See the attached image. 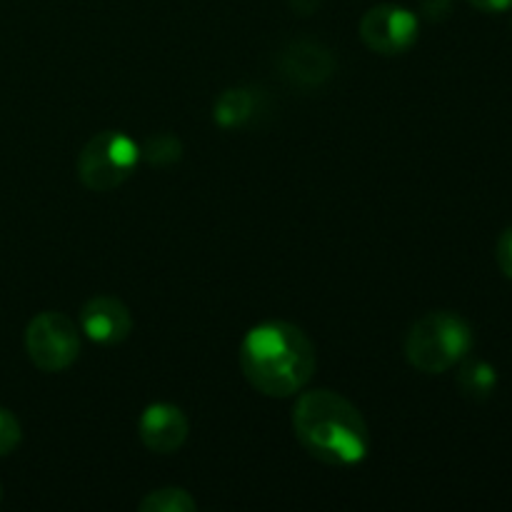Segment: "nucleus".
I'll return each instance as SVG.
<instances>
[{
    "instance_id": "f3484780",
    "label": "nucleus",
    "mask_w": 512,
    "mask_h": 512,
    "mask_svg": "<svg viewBox=\"0 0 512 512\" xmlns=\"http://www.w3.org/2000/svg\"><path fill=\"white\" fill-rule=\"evenodd\" d=\"M480 13H505L512 8V0H468Z\"/></svg>"
},
{
    "instance_id": "2eb2a0df",
    "label": "nucleus",
    "mask_w": 512,
    "mask_h": 512,
    "mask_svg": "<svg viewBox=\"0 0 512 512\" xmlns=\"http://www.w3.org/2000/svg\"><path fill=\"white\" fill-rule=\"evenodd\" d=\"M495 258H498L500 270H503L505 278L512 280V225L503 230L498 240V248H495Z\"/></svg>"
},
{
    "instance_id": "a211bd4d",
    "label": "nucleus",
    "mask_w": 512,
    "mask_h": 512,
    "mask_svg": "<svg viewBox=\"0 0 512 512\" xmlns=\"http://www.w3.org/2000/svg\"><path fill=\"white\" fill-rule=\"evenodd\" d=\"M0 498H3V493H0Z\"/></svg>"
},
{
    "instance_id": "4468645a",
    "label": "nucleus",
    "mask_w": 512,
    "mask_h": 512,
    "mask_svg": "<svg viewBox=\"0 0 512 512\" xmlns=\"http://www.w3.org/2000/svg\"><path fill=\"white\" fill-rule=\"evenodd\" d=\"M20 438H23V433H20L18 418L10 410L0 408V458L13 453L20 445Z\"/></svg>"
},
{
    "instance_id": "7ed1b4c3",
    "label": "nucleus",
    "mask_w": 512,
    "mask_h": 512,
    "mask_svg": "<svg viewBox=\"0 0 512 512\" xmlns=\"http://www.w3.org/2000/svg\"><path fill=\"white\" fill-rule=\"evenodd\" d=\"M473 348V328L450 310H435L415 320L405 338V355L415 370L440 375L468 358Z\"/></svg>"
},
{
    "instance_id": "f257e3e1",
    "label": "nucleus",
    "mask_w": 512,
    "mask_h": 512,
    "mask_svg": "<svg viewBox=\"0 0 512 512\" xmlns=\"http://www.w3.org/2000/svg\"><path fill=\"white\" fill-rule=\"evenodd\" d=\"M318 365L315 345L298 325L285 320L260 323L240 345V368L255 390L290 398L310 383Z\"/></svg>"
},
{
    "instance_id": "39448f33",
    "label": "nucleus",
    "mask_w": 512,
    "mask_h": 512,
    "mask_svg": "<svg viewBox=\"0 0 512 512\" xmlns=\"http://www.w3.org/2000/svg\"><path fill=\"white\" fill-rule=\"evenodd\" d=\"M25 350L35 368L43 373H60L78 360L80 335L73 320L63 313L35 315L25 330Z\"/></svg>"
},
{
    "instance_id": "20e7f679",
    "label": "nucleus",
    "mask_w": 512,
    "mask_h": 512,
    "mask_svg": "<svg viewBox=\"0 0 512 512\" xmlns=\"http://www.w3.org/2000/svg\"><path fill=\"white\" fill-rule=\"evenodd\" d=\"M140 148L120 130H103L85 143L78 155V175L95 193H108L123 185L135 173Z\"/></svg>"
},
{
    "instance_id": "423d86ee",
    "label": "nucleus",
    "mask_w": 512,
    "mask_h": 512,
    "mask_svg": "<svg viewBox=\"0 0 512 512\" xmlns=\"http://www.w3.org/2000/svg\"><path fill=\"white\" fill-rule=\"evenodd\" d=\"M418 15L403 5L383 3L370 8L360 20V38L373 53L400 55L418 40Z\"/></svg>"
},
{
    "instance_id": "ddd939ff",
    "label": "nucleus",
    "mask_w": 512,
    "mask_h": 512,
    "mask_svg": "<svg viewBox=\"0 0 512 512\" xmlns=\"http://www.w3.org/2000/svg\"><path fill=\"white\" fill-rule=\"evenodd\" d=\"M180 153H183V145H180V140L175 138V135H155V138L148 140V145H145V150L140 155H143L145 160H148L150 165H173L175 160H180Z\"/></svg>"
},
{
    "instance_id": "9b49d317",
    "label": "nucleus",
    "mask_w": 512,
    "mask_h": 512,
    "mask_svg": "<svg viewBox=\"0 0 512 512\" xmlns=\"http://www.w3.org/2000/svg\"><path fill=\"white\" fill-rule=\"evenodd\" d=\"M458 388L470 400H488L498 388V370L488 360H468L458 373Z\"/></svg>"
},
{
    "instance_id": "f8f14e48",
    "label": "nucleus",
    "mask_w": 512,
    "mask_h": 512,
    "mask_svg": "<svg viewBox=\"0 0 512 512\" xmlns=\"http://www.w3.org/2000/svg\"><path fill=\"white\" fill-rule=\"evenodd\" d=\"M138 508L143 512H193L198 503L183 488H163L145 495Z\"/></svg>"
},
{
    "instance_id": "0eeeda50",
    "label": "nucleus",
    "mask_w": 512,
    "mask_h": 512,
    "mask_svg": "<svg viewBox=\"0 0 512 512\" xmlns=\"http://www.w3.org/2000/svg\"><path fill=\"white\" fill-rule=\"evenodd\" d=\"M188 430L190 425L185 413L178 405L170 403H155L150 408H145L138 423V433L143 445L158 455L178 453L185 440H188Z\"/></svg>"
},
{
    "instance_id": "6e6552de",
    "label": "nucleus",
    "mask_w": 512,
    "mask_h": 512,
    "mask_svg": "<svg viewBox=\"0 0 512 512\" xmlns=\"http://www.w3.org/2000/svg\"><path fill=\"white\" fill-rule=\"evenodd\" d=\"M80 325L90 340L100 345H118L133 330V315L123 300L113 295H95L80 310Z\"/></svg>"
},
{
    "instance_id": "f03ea898",
    "label": "nucleus",
    "mask_w": 512,
    "mask_h": 512,
    "mask_svg": "<svg viewBox=\"0 0 512 512\" xmlns=\"http://www.w3.org/2000/svg\"><path fill=\"white\" fill-rule=\"evenodd\" d=\"M293 430L305 450L325 465L363 463L370 433L360 410L333 390H308L295 400Z\"/></svg>"
},
{
    "instance_id": "dca6fc26",
    "label": "nucleus",
    "mask_w": 512,
    "mask_h": 512,
    "mask_svg": "<svg viewBox=\"0 0 512 512\" xmlns=\"http://www.w3.org/2000/svg\"><path fill=\"white\" fill-rule=\"evenodd\" d=\"M450 10H453L450 0H423V13L430 20H445L450 15Z\"/></svg>"
},
{
    "instance_id": "9d476101",
    "label": "nucleus",
    "mask_w": 512,
    "mask_h": 512,
    "mask_svg": "<svg viewBox=\"0 0 512 512\" xmlns=\"http://www.w3.org/2000/svg\"><path fill=\"white\" fill-rule=\"evenodd\" d=\"M255 110V98L250 90L245 88H230L225 93H220V98L215 100L213 118L220 128H240L250 120Z\"/></svg>"
},
{
    "instance_id": "1a4fd4ad",
    "label": "nucleus",
    "mask_w": 512,
    "mask_h": 512,
    "mask_svg": "<svg viewBox=\"0 0 512 512\" xmlns=\"http://www.w3.org/2000/svg\"><path fill=\"white\" fill-rule=\"evenodd\" d=\"M280 70L285 78L303 88H313L335 73V58L328 48L313 40H295L280 55Z\"/></svg>"
}]
</instances>
